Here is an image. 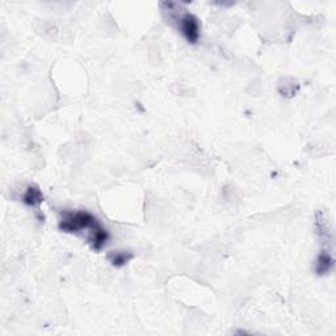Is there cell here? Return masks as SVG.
<instances>
[{"mask_svg": "<svg viewBox=\"0 0 336 336\" xmlns=\"http://www.w3.org/2000/svg\"><path fill=\"white\" fill-rule=\"evenodd\" d=\"M60 230L66 233H79L81 230H89V238L92 237L97 229L101 227L97 220L87 212H67L64 213L59 222Z\"/></svg>", "mask_w": 336, "mask_h": 336, "instance_id": "6da1fadb", "label": "cell"}, {"mask_svg": "<svg viewBox=\"0 0 336 336\" xmlns=\"http://www.w3.org/2000/svg\"><path fill=\"white\" fill-rule=\"evenodd\" d=\"M334 267V259L331 256L329 251H323L321 255L318 256V260H317V272L319 275H325V273H329L331 271V268Z\"/></svg>", "mask_w": 336, "mask_h": 336, "instance_id": "3957f363", "label": "cell"}, {"mask_svg": "<svg viewBox=\"0 0 336 336\" xmlns=\"http://www.w3.org/2000/svg\"><path fill=\"white\" fill-rule=\"evenodd\" d=\"M130 259H131V254L126 251H117L109 255L110 263L116 267L124 266V264H126Z\"/></svg>", "mask_w": 336, "mask_h": 336, "instance_id": "5b68a950", "label": "cell"}, {"mask_svg": "<svg viewBox=\"0 0 336 336\" xmlns=\"http://www.w3.org/2000/svg\"><path fill=\"white\" fill-rule=\"evenodd\" d=\"M42 193L39 191L37 187H29L25 192L24 197H22V201L29 206H35L38 205L39 202L42 201Z\"/></svg>", "mask_w": 336, "mask_h": 336, "instance_id": "277c9868", "label": "cell"}, {"mask_svg": "<svg viewBox=\"0 0 336 336\" xmlns=\"http://www.w3.org/2000/svg\"><path fill=\"white\" fill-rule=\"evenodd\" d=\"M180 24V30L185 38L191 43H196L200 38V24L198 18L192 13H184L181 17L177 18Z\"/></svg>", "mask_w": 336, "mask_h": 336, "instance_id": "7a4b0ae2", "label": "cell"}]
</instances>
